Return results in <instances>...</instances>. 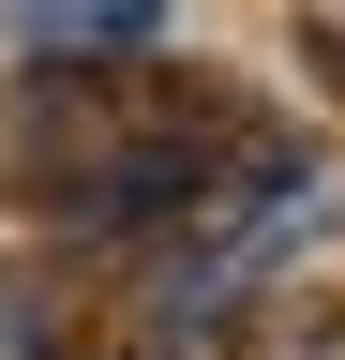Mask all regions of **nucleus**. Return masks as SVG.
Returning <instances> with one entry per match:
<instances>
[{
    "label": "nucleus",
    "mask_w": 345,
    "mask_h": 360,
    "mask_svg": "<svg viewBox=\"0 0 345 360\" xmlns=\"http://www.w3.org/2000/svg\"><path fill=\"white\" fill-rule=\"evenodd\" d=\"M15 30H30V45H75V30H91V45H136L150 0H15Z\"/></svg>",
    "instance_id": "nucleus-1"
},
{
    "label": "nucleus",
    "mask_w": 345,
    "mask_h": 360,
    "mask_svg": "<svg viewBox=\"0 0 345 360\" xmlns=\"http://www.w3.org/2000/svg\"><path fill=\"white\" fill-rule=\"evenodd\" d=\"M285 45H300V75H315V90H330V105H345V30H330V15H300Z\"/></svg>",
    "instance_id": "nucleus-2"
}]
</instances>
